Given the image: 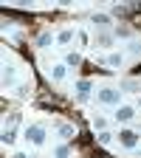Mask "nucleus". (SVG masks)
<instances>
[{"label":"nucleus","instance_id":"10","mask_svg":"<svg viewBox=\"0 0 141 158\" xmlns=\"http://www.w3.org/2000/svg\"><path fill=\"white\" fill-rule=\"evenodd\" d=\"M48 73H51V79H54V82H62V79H65V73H68V65H54Z\"/></svg>","mask_w":141,"mask_h":158},{"label":"nucleus","instance_id":"16","mask_svg":"<svg viewBox=\"0 0 141 158\" xmlns=\"http://www.w3.org/2000/svg\"><path fill=\"white\" fill-rule=\"evenodd\" d=\"M68 155H71V147H68V144H59V147L54 150V158H68Z\"/></svg>","mask_w":141,"mask_h":158},{"label":"nucleus","instance_id":"24","mask_svg":"<svg viewBox=\"0 0 141 158\" xmlns=\"http://www.w3.org/2000/svg\"><path fill=\"white\" fill-rule=\"evenodd\" d=\"M138 105H141V99H138Z\"/></svg>","mask_w":141,"mask_h":158},{"label":"nucleus","instance_id":"12","mask_svg":"<svg viewBox=\"0 0 141 158\" xmlns=\"http://www.w3.org/2000/svg\"><path fill=\"white\" fill-rule=\"evenodd\" d=\"M65 65H68V68H79V65H82V54H79V51H71V54L65 56Z\"/></svg>","mask_w":141,"mask_h":158},{"label":"nucleus","instance_id":"11","mask_svg":"<svg viewBox=\"0 0 141 158\" xmlns=\"http://www.w3.org/2000/svg\"><path fill=\"white\" fill-rule=\"evenodd\" d=\"M73 37H76V31H73V28H65V31H59V34H56V43H59V45H68Z\"/></svg>","mask_w":141,"mask_h":158},{"label":"nucleus","instance_id":"7","mask_svg":"<svg viewBox=\"0 0 141 158\" xmlns=\"http://www.w3.org/2000/svg\"><path fill=\"white\" fill-rule=\"evenodd\" d=\"M14 82H17V71L6 65V68H3V88L9 90V88H14Z\"/></svg>","mask_w":141,"mask_h":158},{"label":"nucleus","instance_id":"14","mask_svg":"<svg viewBox=\"0 0 141 158\" xmlns=\"http://www.w3.org/2000/svg\"><path fill=\"white\" fill-rule=\"evenodd\" d=\"M14 141H17V133H14L11 127H6V130H3V144L9 147V144H14Z\"/></svg>","mask_w":141,"mask_h":158},{"label":"nucleus","instance_id":"15","mask_svg":"<svg viewBox=\"0 0 141 158\" xmlns=\"http://www.w3.org/2000/svg\"><path fill=\"white\" fill-rule=\"evenodd\" d=\"M37 43H39V48H48V45L54 43V34H51V31H45V34H39V40H37Z\"/></svg>","mask_w":141,"mask_h":158},{"label":"nucleus","instance_id":"23","mask_svg":"<svg viewBox=\"0 0 141 158\" xmlns=\"http://www.w3.org/2000/svg\"><path fill=\"white\" fill-rule=\"evenodd\" d=\"M138 158H141V147H138Z\"/></svg>","mask_w":141,"mask_h":158},{"label":"nucleus","instance_id":"1","mask_svg":"<svg viewBox=\"0 0 141 158\" xmlns=\"http://www.w3.org/2000/svg\"><path fill=\"white\" fill-rule=\"evenodd\" d=\"M23 135H26V141H28V144L39 147V144L45 141V135H48V130H45L43 124H28V127L23 130Z\"/></svg>","mask_w":141,"mask_h":158},{"label":"nucleus","instance_id":"8","mask_svg":"<svg viewBox=\"0 0 141 158\" xmlns=\"http://www.w3.org/2000/svg\"><path fill=\"white\" fill-rule=\"evenodd\" d=\"M90 23L99 26V28H102V26H110V14H105V11H93V14H90Z\"/></svg>","mask_w":141,"mask_h":158},{"label":"nucleus","instance_id":"5","mask_svg":"<svg viewBox=\"0 0 141 158\" xmlns=\"http://www.w3.org/2000/svg\"><path fill=\"white\" fill-rule=\"evenodd\" d=\"M90 88H93L90 79H82V82H76V99H79V102H85V99H88Z\"/></svg>","mask_w":141,"mask_h":158},{"label":"nucleus","instance_id":"9","mask_svg":"<svg viewBox=\"0 0 141 158\" xmlns=\"http://www.w3.org/2000/svg\"><path fill=\"white\" fill-rule=\"evenodd\" d=\"M122 93H141V82H138V79H127V82H122Z\"/></svg>","mask_w":141,"mask_h":158},{"label":"nucleus","instance_id":"6","mask_svg":"<svg viewBox=\"0 0 141 158\" xmlns=\"http://www.w3.org/2000/svg\"><path fill=\"white\" fill-rule=\"evenodd\" d=\"M105 62H107L110 68H122V65H124V54H122V51H110V54L105 56Z\"/></svg>","mask_w":141,"mask_h":158},{"label":"nucleus","instance_id":"18","mask_svg":"<svg viewBox=\"0 0 141 158\" xmlns=\"http://www.w3.org/2000/svg\"><path fill=\"white\" fill-rule=\"evenodd\" d=\"M110 43H113V37H110V34H99V37H96V45H102V48H107Z\"/></svg>","mask_w":141,"mask_h":158},{"label":"nucleus","instance_id":"21","mask_svg":"<svg viewBox=\"0 0 141 158\" xmlns=\"http://www.w3.org/2000/svg\"><path fill=\"white\" fill-rule=\"evenodd\" d=\"M56 133L62 135V138H71V135H73V127H71V124H59V130H56Z\"/></svg>","mask_w":141,"mask_h":158},{"label":"nucleus","instance_id":"19","mask_svg":"<svg viewBox=\"0 0 141 158\" xmlns=\"http://www.w3.org/2000/svg\"><path fill=\"white\" fill-rule=\"evenodd\" d=\"M113 138H116V135H113L110 130H102V133H99V144H110Z\"/></svg>","mask_w":141,"mask_h":158},{"label":"nucleus","instance_id":"13","mask_svg":"<svg viewBox=\"0 0 141 158\" xmlns=\"http://www.w3.org/2000/svg\"><path fill=\"white\" fill-rule=\"evenodd\" d=\"M90 124H93V130H96V133H102V130H107V118H105V116H96Z\"/></svg>","mask_w":141,"mask_h":158},{"label":"nucleus","instance_id":"2","mask_svg":"<svg viewBox=\"0 0 141 158\" xmlns=\"http://www.w3.org/2000/svg\"><path fill=\"white\" fill-rule=\"evenodd\" d=\"M99 102H102V105H110V107L113 105L118 107V105H122V93H118L116 88H102V90H99Z\"/></svg>","mask_w":141,"mask_h":158},{"label":"nucleus","instance_id":"17","mask_svg":"<svg viewBox=\"0 0 141 158\" xmlns=\"http://www.w3.org/2000/svg\"><path fill=\"white\" fill-rule=\"evenodd\" d=\"M127 51H130L133 56H141V40H133V43L127 45Z\"/></svg>","mask_w":141,"mask_h":158},{"label":"nucleus","instance_id":"22","mask_svg":"<svg viewBox=\"0 0 141 158\" xmlns=\"http://www.w3.org/2000/svg\"><path fill=\"white\" fill-rule=\"evenodd\" d=\"M14 158H28V155L26 152H14Z\"/></svg>","mask_w":141,"mask_h":158},{"label":"nucleus","instance_id":"4","mask_svg":"<svg viewBox=\"0 0 141 158\" xmlns=\"http://www.w3.org/2000/svg\"><path fill=\"white\" fill-rule=\"evenodd\" d=\"M133 116H135V107H130V105H118V107H116V113H113V118H116L118 124L133 122Z\"/></svg>","mask_w":141,"mask_h":158},{"label":"nucleus","instance_id":"3","mask_svg":"<svg viewBox=\"0 0 141 158\" xmlns=\"http://www.w3.org/2000/svg\"><path fill=\"white\" fill-rule=\"evenodd\" d=\"M118 144H122L124 150H135V144H138V133L135 130H118Z\"/></svg>","mask_w":141,"mask_h":158},{"label":"nucleus","instance_id":"20","mask_svg":"<svg viewBox=\"0 0 141 158\" xmlns=\"http://www.w3.org/2000/svg\"><path fill=\"white\" fill-rule=\"evenodd\" d=\"M113 37H118V40H127V37H130V28H122V26H116V28H113Z\"/></svg>","mask_w":141,"mask_h":158}]
</instances>
